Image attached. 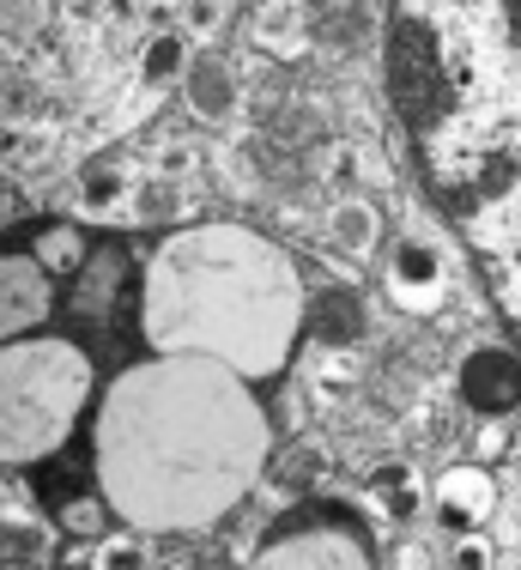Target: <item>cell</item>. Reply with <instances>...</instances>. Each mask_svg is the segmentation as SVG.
<instances>
[{"instance_id":"cell-1","label":"cell","mask_w":521,"mask_h":570,"mask_svg":"<svg viewBox=\"0 0 521 570\" xmlns=\"http://www.w3.org/2000/svg\"><path fill=\"white\" fill-rule=\"evenodd\" d=\"M260 461V413L237 389V376L218 364H188V413L183 438H170V419L140 383V371L121 376L116 401L104 413V485L109 504L146 528H195L218 515L249 485Z\"/></svg>"},{"instance_id":"cell-2","label":"cell","mask_w":521,"mask_h":570,"mask_svg":"<svg viewBox=\"0 0 521 570\" xmlns=\"http://www.w3.org/2000/svg\"><path fill=\"white\" fill-rule=\"evenodd\" d=\"M91 395V364L67 341L7 346V461H37L67 438Z\"/></svg>"},{"instance_id":"cell-3","label":"cell","mask_w":521,"mask_h":570,"mask_svg":"<svg viewBox=\"0 0 521 570\" xmlns=\"http://www.w3.org/2000/svg\"><path fill=\"white\" fill-rule=\"evenodd\" d=\"M461 395H468V406H473V413H485V419L515 413V406H521V364H515V352H503V346L468 352V364H461Z\"/></svg>"},{"instance_id":"cell-4","label":"cell","mask_w":521,"mask_h":570,"mask_svg":"<svg viewBox=\"0 0 521 570\" xmlns=\"http://www.w3.org/2000/svg\"><path fill=\"white\" fill-rule=\"evenodd\" d=\"M436 510H443L449 528L473 534V528L485 522L491 510H498V485H491L479 468H449L443 480H436Z\"/></svg>"},{"instance_id":"cell-5","label":"cell","mask_w":521,"mask_h":570,"mask_svg":"<svg viewBox=\"0 0 521 570\" xmlns=\"http://www.w3.org/2000/svg\"><path fill=\"white\" fill-rule=\"evenodd\" d=\"M49 316V267L31 255H7V334H24Z\"/></svg>"},{"instance_id":"cell-6","label":"cell","mask_w":521,"mask_h":570,"mask_svg":"<svg viewBox=\"0 0 521 570\" xmlns=\"http://www.w3.org/2000/svg\"><path fill=\"white\" fill-rule=\"evenodd\" d=\"M309 334L322 346H352L364 334V304H358V292H346V285H327L322 297H315V309H309Z\"/></svg>"},{"instance_id":"cell-7","label":"cell","mask_w":521,"mask_h":570,"mask_svg":"<svg viewBox=\"0 0 521 570\" xmlns=\"http://www.w3.org/2000/svg\"><path fill=\"white\" fill-rule=\"evenodd\" d=\"M188 110H195L200 121H225L230 110H237V86H230V73H225V61H195L188 67Z\"/></svg>"},{"instance_id":"cell-8","label":"cell","mask_w":521,"mask_h":570,"mask_svg":"<svg viewBox=\"0 0 521 570\" xmlns=\"http://www.w3.org/2000/svg\"><path fill=\"white\" fill-rule=\"evenodd\" d=\"M436 279H443V255H436L424 237H406L401 249H394V285H401V297L436 292Z\"/></svg>"},{"instance_id":"cell-9","label":"cell","mask_w":521,"mask_h":570,"mask_svg":"<svg viewBox=\"0 0 521 570\" xmlns=\"http://www.w3.org/2000/svg\"><path fill=\"white\" fill-rule=\"evenodd\" d=\"M327 237H334L340 249H370V243L382 237V213L370 207V200H340V207L327 213Z\"/></svg>"},{"instance_id":"cell-10","label":"cell","mask_w":521,"mask_h":570,"mask_svg":"<svg viewBox=\"0 0 521 570\" xmlns=\"http://www.w3.org/2000/svg\"><path fill=\"white\" fill-rule=\"evenodd\" d=\"M121 200H128V176L121 170H91L86 183H79V213H86V219H109Z\"/></svg>"},{"instance_id":"cell-11","label":"cell","mask_w":521,"mask_h":570,"mask_svg":"<svg viewBox=\"0 0 521 570\" xmlns=\"http://www.w3.org/2000/svg\"><path fill=\"white\" fill-rule=\"evenodd\" d=\"M37 262L49 267V274H73L79 262H86V237L79 230H67V225H55L37 237Z\"/></svg>"},{"instance_id":"cell-12","label":"cell","mask_w":521,"mask_h":570,"mask_svg":"<svg viewBox=\"0 0 521 570\" xmlns=\"http://www.w3.org/2000/svg\"><path fill=\"white\" fill-rule=\"evenodd\" d=\"M188 43L183 37H153V43H146V56H140V73L146 79H176V73H188Z\"/></svg>"},{"instance_id":"cell-13","label":"cell","mask_w":521,"mask_h":570,"mask_svg":"<svg viewBox=\"0 0 521 570\" xmlns=\"http://www.w3.org/2000/svg\"><path fill=\"white\" fill-rule=\"evenodd\" d=\"M327 461H322V450H309V443H297V450H285L279 455V480L285 485H309V473H322Z\"/></svg>"},{"instance_id":"cell-14","label":"cell","mask_w":521,"mask_h":570,"mask_svg":"<svg viewBox=\"0 0 521 570\" xmlns=\"http://www.w3.org/2000/svg\"><path fill=\"white\" fill-rule=\"evenodd\" d=\"M61 528H67V534H98V528H104V504H98V498H73V504H61Z\"/></svg>"},{"instance_id":"cell-15","label":"cell","mask_w":521,"mask_h":570,"mask_svg":"<svg viewBox=\"0 0 521 570\" xmlns=\"http://www.w3.org/2000/svg\"><path fill=\"white\" fill-rule=\"evenodd\" d=\"M406 485H413V468H406V461H376V468H370V492L401 498Z\"/></svg>"},{"instance_id":"cell-16","label":"cell","mask_w":521,"mask_h":570,"mask_svg":"<svg viewBox=\"0 0 521 570\" xmlns=\"http://www.w3.org/2000/svg\"><path fill=\"white\" fill-rule=\"evenodd\" d=\"M455 570H491V540H479V534H468L455 547Z\"/></svg>"},{"instance_id":"cell-17","label":"cell","mask_w":521,"mask_h":570,"mask_svg":"<svg viewBox=\"0 0 521 570\" xmlns=\"http://www.w3.org/2000/svg\"><path fill=\"white\" fill-rule=\"evenodd\" d=\"M98 570H140V547H128V540H109Z\"/></svg>"},{"instance_id":"cell-18","label":"cell","mask_w":521,"mask_h":570,"mask_svg":"<svg viewBox=\"0 0 521 570\" xmlns=\"http://www.w3.org/2000/svg\"><path fill=\"white\" fill-rule=\"evenodd\" d=\"M218 12H225L218 0H188V12H183V19H188V31H195V37H207L213 24H218Z\"/></svg>"},{"instance_id":"cell-19","label":"cell","mask_w":521,"mask_h":570,"mask_svg":"<svg viewBox=\"0 0 521 570\" xmlns=\"http://www.w3.org/2000/svg\"><path fill=\"white\" fill-rule=\"evenodd\" d=\"M134 213H140V219H164V213H170V188H164V183H146V195L134 200Z\"/></svg>"},{"instance_id":"cell-20","label":"cell","mask_w":521,"mask_h":570,"mask_svg":"<svg viewBox=\"0 0 521 570\" xmlns=\"http://www.w3.org/2000/svg\"><path fill=\"white\" fill-rule=\"evenodd\" d=\"M491 12H498V19H510L515 43H521V0H491ZM515 67H521V61H515Z\"/></svg>"}]
</instances>
